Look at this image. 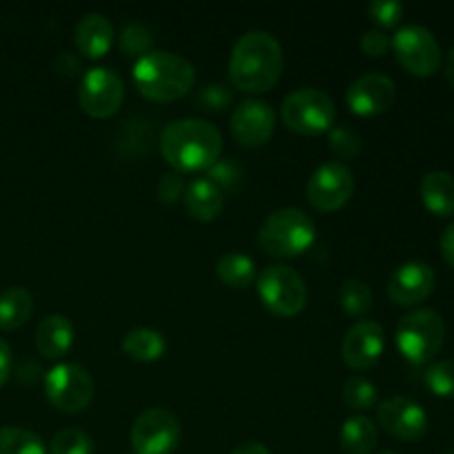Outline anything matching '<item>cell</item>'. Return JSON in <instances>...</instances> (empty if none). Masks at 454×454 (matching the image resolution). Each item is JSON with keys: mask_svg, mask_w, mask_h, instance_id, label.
<instances>
[{"mask_svg": "<svg viewBox=\"0 0 454 454\" xmlns=\"http://www.w3.org/2000/svg\"><path fill=\"white\" fill-rule=\"evenodd\" d=\"M284 71L282 44L269 31L253 29L239 35L229 58V80L247 93L270 91Z\"/></svg>", "mask_w": 454, "mask_h": 454, "instance_id": "1", "label": "cell"}, {"mask_svg": "<svg viewBox=\"0 0 454 454\" xmlns=\"http://www.w3.org/2000/svg\"><path fill=\"white\" fill-rule=\"evenodd\" d=\"M160 151L173 171H208L222 155V133L207 120L182 118L164 127Z\"/></svg>", "mask_w": 454, "mask_h": 454, "instance_id": "2", "label": "cell"}, {"mask_svg": "<svg viewBox=\"0 0 454 454\" xmlns=\"http://www.w3.org/2000/svg\"><path fill=\"white\" fill-rule=\"evenodd\" d=\"M133 82L151 102L167 105L184 98L195 84V67L173 51H149L133 65Z\"/></svg>", "mask_w": 454, "mask_h": 454, "instance_id": "3", "label": "cell"}, {"mask_svg": "<svg viewBox=\"0 0 454 454\" xmlns=\"http://www.w3.org/2000/svg\"><path fill=\"white\" fill-rule=\"evenodd\" d=\"M317 238L310 215L301 208L286 207L273 211L260 226L257 242L273 257H297L309 251Z\"/></svg>", "mask_w": 454, "mask_h": 454, "instance_id": "4", "label": "cell"}, {"mask_svg": "<svg viewBox=\"0 0 454 454\" xmlns=\"http://www.w3.org/2000/svg\"><path fill=\"white\" fill-rule=\"evenodd\" d=\"M397 348L411 364H428L439 355L446 341V324L437 310L419 309L403 315L397 324Z\"/></svg>", "mask_w": 454, "mask_h": 454, "instance_id": "5", "label": "cell"}, {"mask_svg": "<svg viewBox=\"0 0 454 454\" xmlns=\"http://www.w3.org/2000/svg\"><path fill=\"white\" fill-rule=\"evenodd\" d=\"M262 304L273 315L291 319L304 310L309 301L304 278L291 266H266L255 279Z\"/></svg>", "mask_w": 454, "mask_h": 454, "instance_id": "6", "label": "cell"}, {"mask_svg": "<svg viewBox=\"0 0 454 454\" xmlns=\"http://www.w3.org/2000/svg\"><path fill=\"white\" fill-rule=\"evenodd\" d=\"M282 122L300 136H319L333 129L335 102L319 89H297L282 102Z\"/></svg>", "mask_w": 454, "mask_h": 454, "instance_id": "7", "label": "cell"}, {"mask_svg": "<svg viewBox=\"0 0 454 454\" xmlns=\"http://www.w3.org/2000/svg\"><path fill=\"white\" fill-rule=\"evenodd\" d=\"M44 393L53 408L67 415H78L91 406L96 386L91 375L78 364H58L44 377Z\"/></svg>", "mask_w": 454, "mask_h": 454, "instance_id": "8", "label": "cell"}, {"mask_svg": "<svg viewBox=\"0 0 454 454\" xmlns=\"http://www.w3.org/2000/svg\"><path fill=\"white\" fill-rule=\"evenodd\" d=\"M395 56L399 65L412 75L428 78L442 67V47L430 29L421 25H406L393 38Z\"/></svg>", "mask_w": 454, "mask_h": 454, "instance_id": "9", "label": "cell"}, {"mask_svg": "<svg viewBox=\"0 0 454 454\" xmlns=\"http://www.w3.org/2000/svg\"><path fill=\"white\" fill-rule=\"evenodd\" d=\"M182 428L173 412L149 408L140 412L131 428L133 454H171L180 446Z\"/></svg>", "mask_w": 454, "mask_h": 454, "instance_id": "10", "label": "cell"}, {"mask_svg": "<svg viewBox=\"0 0 454 454\" xmlns=\"http://www.w3.org/2000/svg\"><path fill=\"white\" fill-rule=\"evenodd\" d=\"M124 100L122 78L109 67H91L80 80V109L91 118H111Z\"/></svg>", "mask_w": 454, "mask_h": 454, "instance_id": "11", "label": "cell"}, {"mask_svg": "<svg viewBox=\"0 0 454 454\" xmlns=\"http://www.w3.org/2000/svg\"><path fill=\"white\" fill-rule=\"evenodd\" d=\"M355 191V176L344 162H326L310 176L306 195L319 213H335L346 207Z\"/></svg>", "mask_w": 454, "mask_h": 454, "instance_id": "12", "label": "cell"}, {"mask_svg": "<svg viewBox=\"0 0 454 454\" xmlns=\"http://www.w3.org/2000/svg\"><path fill=\"white\" fill-rule=\"evenodd\" d=\"M231 133H233V140L247 149L264 146L275 133L273 106L257 98L239 102L231 115Z\"/></svg>", "mask_w": 454, "mask_h": 454, "instance_id": "13", "label": "cell"}, {"mask_svg": "<svg viewBox=\"0 0 454 454\" xmlns=\"http://www.w3.org/2000/svg\"><path fill=\"white\" fill-rule=\"evenodd\" d=\"M377 421L390 437L399 442H419L428 430L424 406L408 397H390L377 408Z\"/></svg>", "mask_w": 454, "mask_h": 454, "instance_id": "14", "label": "cell"}, {"mask_svg": "<svg viewBox=\"0 0 454 454\" xmlns=\"http://www.w3.org/2000/svg\"><path fill=\"white\" fill-rule=\"evenodd\" d=\"M397 98V84L386 74H366L355 80L346 91V105L355 115L371 118L393 106Z\"/></svg>", "mask_w": 454, "mask_h": 454, "instance_id": "15", "label": "cell"}, {"mask_svg": "<svg viewBox=\"0 0 454 454\" xmlns=\"http://www.w3.org/2000/svg\"><path fill=\"white\" fill-rule=\"evenodd\" d=\"M437 284L433 266L421 260L403 262L388 279V297L397 306H415L428 300Z\"/></svg>", "mask_w": 454, "mask_h": 454, "instance_id": "16", "label": "cell"}, {"mask_svg": "<svg viewBox=\"0 0 454 454\" xmlns=\"http://www.w3.org/2000/svg\"><path fill=\"white\" fill-rule=\"evenodd\" d=\"M384 348V328L371 319H362L346 333L344 344H341V357H344L346 366L353 371H366L380 362Z\"/></svg>", "mask_w": 454, "mask_h": 454, "instance_id": "17", "label": "cell"}, {"mask_svg": "<svg viewBox=\"0 0 454 454\" xmlns=\"http://www.w3.org/2000/svg\"><path fill=\"white\" fill-rule=\"evenodd\" d=\"M114 35V25L105 13H87L80 18L78 27H75V47L89 60H98L109 53Z\"/></svg>", "mask_w": 454, "mask_h": 454, "instance_id": "18", "label": "cell"}, {"mask_svg": "<svg viewBox=\"0 0 454 454\" xmlns=\"http://www.w3.org/2000/svg\"><path fill=\"white\" fill-rule=\"evenodd\" d=\"M74 324L65 315H49L35 328V348L43 357L58 359L74 346Z\"/></svg>", "mask_w": 454, "mask_h": 454, "instance_id": "19", "label": "cell"}, {"mask_svg": "<svg viewBox=\"0 0 454 454\" xmlns=\"http://www.w3.org/2000/svg\"><path fill=\"white\" fill-rule=\"evenodd\" d=\"M184 208L193 220L213 222L224 208V191L208 177H198L184 191Z\"/></svg>", "mask_w": 454, "mask_h": 454, "instance_id": "20", "label": "cell"}, {"mask_svg": "<svg viewBox=\"0 0 454 454\" xmlns=\"http://www.w3.org/2000/svg\"><path fill=\"white\" fill-rule=\"evenodd\" d=\"M421 202L439 217L454 215V176L448 171L426 173L419 184Z\"/></svg>", "mask_w": 454, "mask_h": 454, "instance_id": "21", "label": "cell"}, {"mask_svg": "<svg viewBox=\"0 0 454 454\" xmlns=\"http://www.w3.org/2000/svg\"><path fill=\"white\" fill-rule=\"evenodd\" d=\"M377 426L366 415L348 417L340 430V446L346 454H371L377 448Z\"/></svg>", "mask_w": 454, "mask_h": 454, "instance_id": "22", "label": "cell"}, {"mask_svg": "<svg viewBox=\"0 0 454 454\" xmlns=\"http://www.w3.org/2000/svg\"><path fill=\"white\" fill-rule=\"evenodd\" d=\"M34 313V297L27 288L12 286L0 293V331L25 326Z\"/></svg>", "mask_w": 454, "mask_h": 454, "instance_id": "23", "label": "cell"}, {"mask_svg": "<svg viewBox=\"0 0 454 454\" xmlns=\"http://www.w3.org/2000/svg\"><path fill=\"white\" fill-rule=\"evenodd\" d=\"M164 350H167V341L153 328H133L122 340V353L129 359H133V362H158L164 355Z\"/></svg>", "mask_w": 454, "mask_h": 454, "instance_id": "24", "label": "cell"}, {"mask_svg": "<svg viewBox=\"0 0 454 454\" xmlns=\"http://www.w3.org/2000/svg\"><path fill=\"white\" fill-rule=\"evenodd\" d=\"M215 273L222 284L231 288H247L257 279L255 262L244 253H226L217 260Z\"/></svg>", "mask_w": 454, "mask_h": 454, "instance_id": "25", "label": "cell"}, {"mask_svg": "<svg viewBox=\"0 0 454 454\" xmlns=\"http://www.w3.org/2000/svg\"><path fill=\"white\" fill-rule=\"evenodd\" d=\"M0 454H47L43 439L20 426L0 428Z\"/></svg>", "mask_w": 454, "mask_h": 454, "instance_id": "26", "label": "cell"}, {"mask_svg": "<svg viewBox=\"0 0 454 454\" xmlns=\"http://www.w3.org/2000/svg\"><path fill=\"white\" fill-rule=\"evenodd\" d=\"M340 304L350 317H364L372 309V291L364 279H346L340 288Z\"/></svg>", "mask_w": 454, "mask_h": 454, "instance_id": "27", "label": "cell"}, {"mask_svg": "<svg viewBox=\"0 0 454 454\" xmlns=\"http://www.w3.org/2000/svg\"><path fill=\"white\" fill-rule=\"evenodd\" d=\"M341 397H344L346 406L362 412L375 406L377 388L371 380H364V377H350V380L344 384Z\"/></svg>", "mask_w": 454, "mask_h": 454, "instance_id": "28", "label": "cell"}, {"mask_svg": "<svg viewBox=\"0 0 454 454\" xmlns=\"http://www.w3.org/2000/svg\"><path fill=\"white\" fill-rule=\"evenodd\" d=\"M424 381L428 390L437 397H454V359H442L428 366L424 372Z\"/></svg>", "mask_w": 454, "mask_h": 454, "instance_id": "29", "label": "cell"}, {"mask_svg": "<svg viewBox=\"0 0 454 454\" xmlns=\"http://www.w3.org/2000/svg\"><path fill=\"white\" fill-rule=\"evenodd\" d=\"M49 454H93V439L84 430L65 428L51 439Z\"/></svg>", "mask_w": 454, "mask_h": 454, "instance_id": "30", "label": "cell"}, {"mask_svg": "<svg viewBox=\"0 0 454 454\" xmlns=\"http://www.w3.org/2000/svg\"><path fill=\"white\" fill-rule=\"evenodd\" d=\"M120 49L129 58H142L151 49V31L142 22H127L120 31Z\"/></svg>", "mask_w": 454, "mask_h": 454, "instance_id": "31", "label": "cell"}, {"mask_svg": "<svg viewBox=\"0 0 454 454\" xmlns=\"http://www.w3.org/2000/svg\"><path fill=\"white\" fill-rule=\"evenodd\" d=\"M328 146L340 160H355L362 153V137L350 127H333L328 131Z\"/></svg>", "mask_w": 454, "mask_h": 454, "instance_id": "32", "label": "cell"}, {"mask_svg": "<svg viewBox=\"0 0 454 454\" xmlns=\"http://www.w3.org/2000/svg\"><path fill=\"white\" fill-rule=\"evenodd\" d=\"M198 106L204 111H224L231 105L233 96H231V89L222 82H211L204 84L198 91Z\"/></svg>", "mask_w": 454, "mask_h": 454, "instance_id": "33", "label": "cell"}, {"mask_svg": "<svg viewBox=\"0 0 454 454\" xmlns=\"http://www.w3.org/2000/svg\"><path fill=\"white\" fill-rule=\"evenodd\" d=\"M368 13L381 27H395L399 25V20L406 13V7L402 3H397V0H372L368 4Z\"/></svg>", "mask_w": 454, "mask_h": 454, "instance_id": "34", "label": "cell"}, {"mask_svg": "<svg viewBox=\"0 0 454 454\" xmlns=\"http://www.w3.org/2000/svg\"><path fill=\"white\" fill-rule=\"evenodd\" d=\"M184 191H186V184H184V176H182V173L168 171L160 177V182H158L160 202L176 204L177 200L184 198Z\"/></svg>", "mask_w": 454, "mask_h": 454, "instance_id": "35", "label": "cell"}, {"mask_svg": "<svg viewBox=\"0 0 454 454\" xmlns=\"http://www.w3.org/2000/svg\"><path fill=\"white\" fill-rule=\"evenodd\" d=\"M207 177L222 191H231L239 180V171L231 160H217L211 168L207 171Z\"/></svg>", "mask_w": 454, "mask_h": 454, "instance_id": "36", "label": "cell"}, {"mask_svg": "<svg viewBox=\"0 0 454 454\" xmlns=\"http://www.w3.org/2000/svg\"><path fill=\"white\" fill-rule=\"evenodd\" d=\"M362 51L366 53L368 58H381L386 56L390 47V38L380 29H371L362 35Z\"/></svg>", "mask_w": 454, "mask_h": 454, "instance_id": "37", "label": "cell"}, {"mask_svg": "<svg viewBox=\"0 0 454 454\" xmlns=\"http://www.w3.org/2000/svg\"><path fill=\"white\" fill-rule=\"evenodd\" d=\"M53 69L58 71L60 75H67V78H74L75 74L80 71V60L69 51H60L53 60Z\"/></svg>", "mask_w": 454, "mask_h": 454, "instance_id": "38", "label": "cell"}, {"mask_svg": "<svg viewBox=\"0 0 454 454\" xmlns=\"http://www.w3.org/2000/svg\"><path fill=\"white\" fill-rule=\"evenodd\" d=\"M442 255H443V260L448 262V264L452 266L454 269V222L452 224H448L446 229H443V233H442Z\"/></svg>", "mask_w": 454, "mask_h": 454, "instance_id": "39", "label": "cell"}, {"mask_svg": "<svg viewBox=\"0 0 454 454\" xmlns=\"http://www.w3.org/2000/svg\"><path fill=\"white\" fill-rule=\"evenodd\" d=\"M9 372H12V348H9L7 341L0 337V388H3L4 381L9 380Z\"/></svg>", "mask_w": 454, "mask_h": 454, "instance_id": "40", "label": "cell"}, {"mask_svg": "<svg viewBox=\"0 0 454 454\" xmlns=\"http://www.w3.org/2000/svg\"><path fill=\"white\" fill-rule=\"evenodd\" d=\"M231 454H270V450L264 446V443L247 442V443H242V446L235 448V450Z\"/></svg>", "mask_w": 454, "mask_h": 454, "instance_id": "41", "label": "cell"}, {"mask_svg": "<svg viewBox=\"0 0 454 454\" xmlns=\"http://www.w3.org/2000/svg\"><path fill=\"white\" fill-rule=\"evenodd\" d=\"M446 78L448 82L454 87V47L450 49V53H448V60H446Z\"/></svg>", "mask_w": 454, "mask_h": 454, "instance_id": "42", "label": "cell"}, {"mask_svg": "<svg viewBox=\"0 0 454 454\" xmlns=\"http://www.w3.org/2000/svg\"><path fill=\"white\" fill-rule=\"evenodd\" d=\"M381 454H395V452H381Z\"/></svg>", "mask_w": 454, "mask_h": 454, "instance_id": "43", "label": "cell"}, {"mask_svg": "<svg viewBox=\"0 0 454 454\" xmlns=\"http://www.w3.org/2000/svg\"><path fill=\"white\" fill-rule=\"evenodd\" d=\"M448 454H454V450H452V452H448Z\"/></svg>", "mask_w": 454, "mask_h": 454, "instance_id": "44", "label": "cell"}]
</instances>
